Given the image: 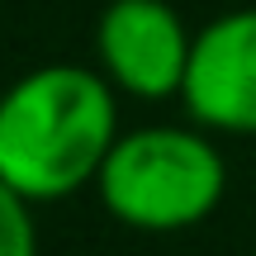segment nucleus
Returning a JSON list of instances; mask_svg holds the SVG:
<instances>
[{"instance_id":"obj_1","label":"nucleus","mask_w":256,"mask_h":256,"mask_svg":"<svg viewBox=\"0 0 256 256\" xmlns=\"http://www.w3.org/2000/svg\"><path fill=\"white\" fill-rule=\"evenodd\" d=\"M119 138V90L81 62L24 72L0 95V180L28 204L95 185Z\"/></svg>"},{"instance_id":"obj_2","label":"nucleus","mask_w":256,"mask_h":256,"mask_svg":"<svg viewBox=\"0 0 256 256\" xmlns=\"http://www.w3.org/2000/svg\"><path fill=\"white\" fill-rule=\"evenodd\" d=\"M95 190L104 214L133 232H185L223 204L228 166L200 124H152L114 138Z\"/></svg>"},{"instance_id":"obj_3","label":"nucleus","mask_w":256,"mask_h":256,"mask_svg":"<svg viewBox=\"0 0 256 256\" xmlns=\"http://www.w3.org/2000/svg\"><path fill=\"white\" fill-rule=\"evenodd\" d=\"M194 34L171 0H110L95 19V62L133 100H171L185 86Z\"/></svg>"},{"instance_id":"obj_4","label":"nucleus","mask_w":256,"mask_h":256,"mask_svg":"<svg viewBox=\"0 0 256 256\" xmlns=\"http://www.w3.org/2000/svg\"><path fill=\"white\" fill-rule=\"evenodd\" d=\"M180 104L204 133L256 138V10H228L194 34Z\"/></svg>"},{"instance_id":"obj_5","label":"nucleus","mask_w":256,"mask_h":256,"mask_svg":"<svg viewBox=\"0 0 256 256\" xmlns=\"http://www.w3.org/2000/svg\"><path fill=\"white\" fill-rule=\"evenodd\" d=\"M0 256H38L34 204L0 180Z\"/></svg>"}]
</instances>
